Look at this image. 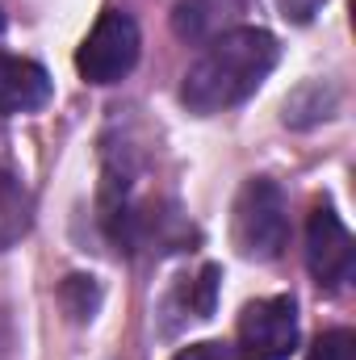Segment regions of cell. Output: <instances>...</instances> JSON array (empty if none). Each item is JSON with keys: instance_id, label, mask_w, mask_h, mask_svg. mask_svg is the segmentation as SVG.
<instances>
[{"instance_id": "cell-2", "label": "cell", "mask_w": 356, "mask_h": 360, "mask_svg": "<svg viewBox=\"0 0 356 360\" xmlns=\"http://www.w3.org/2000/svg\"><path fill=\"white\" fill-rule=\"evenodd\" d=\"M231 235H235V248L248 260H276L285 252V243H289V210H285V193L276 188V180L252 176L239 188Z\"/></svg>"}, {"instance_id": "cell-1", "label": "cell", "mask_w": 356, "mask_h": 360, "mask_svg": "<svg viewBox=\"0 0 356 360\" xmlns=\"http://www.w3.org/2000/svg\"><path fill=\"white\" fill-rule=\"evenodd\" d=\"M272 68H276V38L268 30H256V25L227 30L184 72L180 101L193 113H222V109L248 101L268 80Z\"/></svg>"}, {"instance_id": "cell-12", "label": "cell", "mask_w": 356, "mask_h": 360, "mask_svg": "<svg viewBox=\"0 0 356 360\" xmlns=\"http://www.w3.org/2000/svg\"><path fill=\"white\" fill-rule=\"evenodd\" d=\"M172 360H239L231 344H218V340H205V344H189L180 348Z\"/></svg>"}, {"instance_id": "cell-3", "label": "cell", "mask_w": 356, "mask_h": 360, "mask_svg": "<svg viewBox=\"0 0 356 360\" xmlns=\"http://www.w3.org/2000/svg\"><path fill=\"white\" fill-rule=\"evenodd\" d=\"M139 46H143L139 42V25L126 13L109 8V13H101V21L92 25V34L84 38L80 55H76V68H80V76L89 84H117L122 76L134 72Z\"/></svg>"}, {"instance_id": "cell-13", "label": "cell", "mask_w": 356, "mask_h": 360, "mask_svg": "<svg viewBox=\"0 0 356 360\" xmlns=\"http://www.w3.org/2000/svg\"><path fill=\"white\" fill-rule=\"evenodd\" d=\"M281 4H285V17H298V21H306V17H310V13H314L323 0H281Z\"/></svg>"}, {"instance_id": "cell-10", "label": "cell", "mask_w": 356, "mask_h": 360, "mask_svg": "<svg viewBox=\"0 0 356 360\" xmlns=\"http://www.w3.org/2000/svg\"><path fill=\"white\" fill-rule=\"evenodd\" d=\"M59 302H63V310H68L76 323H84V319L96 314L101 289L92 285V276H68V281H63V289H59Z\"/></svg>"}, {"instance_id": "cell-7", "label": "cell", "mask_w": 356, "mask_h": 360, "mask_svg": "<svg viewBox=\"0 0 356 360\" xmlns=\"http://www.w3.org/2000/svg\"><path fill=\"white\" fill-rule=\"evenodd\" d=\"M248 0H177L172 8V30L184 42H205L227 34V25L243 13Z\"/></svg>"}, {"instance_id": "cell-5", "label": "cell", "mask_w": 356, "mask_h": 360, "mask_svg": "<svg viewBox=\"0 0 356 360\" xmlns=\"http://www.w3.org/2000/svg\"><path fill=\"white\" fill-rule=\"evenodd\" d=\"M306 264L319 289H344L356 269V243L331 205H319L306 226Z\"/></svg>"}, {"instance_id": "cell-6", "label": "cell", "mask_w": 356, "mask_h": 360, "mask_svg": "<svg viewBox=\"0 0 356 360\" xmlns=\"http://www.w3.org/2000/svg\"><path fill=\"white\" fill-rule=\"evenodd\" d=\"M51 101V76L34 59H17L0 51V117L34 113Z\"/></svg>"}, {"instance_id": "cell-9", "label": "cell", "mask_w": 356, "mask_h": 360, "mask_svg": "<svg viewBox=\"0 0 356 360\" xmlns=\"http://www.w3.org/2000/svg\"><path fill=\"white\" fill-rule=\"evenodd\" d=\"M214 293H218V269L205 264L193 281H180L177 293L168 297V306H180L184 319H210L214 314Z\"/></svg>"}, {"instance_id": "cell-8", "label": "cell", "mask_w": 356, "mask_h": 360, "mask_svg": "<svg viewBox=\"0 0 356 360\" xmlns=\"http://www.w3.org/2000/svg\"><path fill=\"white\" fill-rule=\"evenodd\" d=\"M34 226V201L25 184L0 168V252H8L17 239H25Z\"/></svg>"}, {"instance_id": "cell-4", "label": "cell", "mask_w": 356, "mask_h": 360, "mask_svg": "<svg viewBox=\"0 0 356 360\" xmlns=\"http://www.w3.org/2000/svg\"><path fill=\"white\" fill-rule=\"evenodd\" d=\"M298 352L293 297H260L239 314V360H289Z\"/></svg>"}, {"instance_id": "cell-11", "label": "cell", "mask_w": 356, "mask_h": 360, "mask_svg": "<svg viewBox=\"0 0 356 360\" xmlns=\"http://www.w3.org/2000/svg\"><path fill=\"white\" fill-rule=\"evenodd\" d=\"M306 360H356V335L352 331H327L314 340Z\"/></svg>"}]
</instances>
